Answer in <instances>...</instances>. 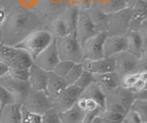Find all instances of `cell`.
Segmentation results:
<instances>
[{
    "label": "cell",
    "instance_id": "17",
    "mask_svg": "<svg viewBox=\"0 0 147 123\" xmlns=\"http://www.w3.org/2000/svg\"><path fill=\"white\" fill-rule=\"evenodd\" d=\"M93 82L98 86L105 95L110 92L114 88L118 87L119 85V82H121V76L115 72L93 75Z\"/></svg>",
    "mask_w": 147,
    "mask_h": 123
},
{
    "label": "cell",
    "instance_id": "8",
    "mask_svg": "<svg viewBox=\"0 0 147 123\" xmlns=\"http://www.w3.org/2000/svg\"><path fill=\"white\" fill-rule=\"evenodd\" d=\"M20 105L26 110L40 116L43 115L46 111L52 108V102L44 91L32 89L30 90L27 97Z\"/></svg>",
    "mask_w": 147,
    "mask_h": 123
},
{
    "label": "cell",
    "instance_id": "15",
    "mask_svg": "<svg viewBox=\"0 0 147 123\" xmlns=\"http://www.w3.org/2000/svg\"><path fill=\"white\" fill-rule=\"evenodd\" d=\"M124 51H127L126 36L107 35L103 43L104 57H112Z\"/></svg>",
    "mask_w": 147,
    "mask_h": 123
},
{
    "label": "cell",
    "instance_id": "24",
    "mask_svg": "<svg viewBox=\"0 0 147 123\" xmlns=\"http://www.w3.org/2000/svg\"><path fill=\"white\" fill-rule=\"evenodd\" d=\"M49 30L53 36V38H59V37H63V36L68 35L66 26L64 24L63 20L60 17H56V19L51 23V28Z\"/></svg>",
    "mask_w": 147,
    "mask_h": 123
},
{
    "label": "cell",
    "instance_id": "19",
    "mask_svg": "<svg viewBox=\"0 0 147 123\" xmlns=\"http://www.w3.org/2000/svg\"><path fill=\"white\" fill-rule=\"evenodd\" d=\"M0 123H21V105L14 103L2 107Z\"/></svg>",
    "mask_w": 147,
    "mask_h": 123
},
{
    "label": "cell",
    "instance_id": "14",
    "mask_svg": "<svg viewBox=\"0 0 147 123\" xmlns=\"http://www.w3.org/2000/svg\"><path fill=\"white\" fill-rule=\"evenodd\" d=\"M81 63L84 70L93 75L115 72L113 57H103L98 60H83Z\"/></svg>",
    "mask_w": 147,
    "mask_h": 123
},
{
    "label": "cell",
    "instance_id": "36",
    "mask_svg": "<svg viewBox=\"0 0 147 123\" xmlns=\"http://www.w3.org/2000/svg\"><path fill=\"white\" fill-rule=\"evenodd\" d=\"M103 111V109H96V110L93 111H86L85 112V116L83 118V120L81 123H91V121L93 120V118L99 115V114Z\"/></svg>",
    "mask_w": 147,
    "mask_h": 123
},
{
    "label": "cell",
    "instance_id": "39",
    "mask_svg": "<svg viewBox=\"0 0 147 123\" xmlns=\"http://www.w3.org/2000/svg\"><path fill=\"white\" fill-rule=\"evenodd\" d=\"M91 123H105V122L103 120L102 117H101L100 115H98L93 118V120L91 121Z\"/></svg>",
    "mask_w": 147,
    "mask_h": 123
},
{
    "label": "cell",
    "instance_id": "16",
    "mask_svg": "<svg viewBox=\"0 0 147 123\" xmlns=\"http://www.w3.org/2000/svg\"><path fill=\"white\" fill-rule=\"evenodd\" d=\"M48 72L42 68L32 63L29 68V76H28V83H29L30 89L37 91H44L47 84Z\"/></svg>",
    "mask_w": 147,
    "mask_h": 123
},
{
    "label": "cell",
    "instance_id": "5",
    "mask_svg": "<svg viewBox=\"0 0 147 123\" xmlns=\"http://www.w3.org/2000/svg\"><path fill=\"white\" fill-rule=\"evenodd\" d=\"M53 40V36L49 30L40 29L29 34L15 47L24 50L31 56L32 60L44 50Z\"/></svg>",
    "mask_w": 147,
    "mask_h": 123
},
{
    "label": "cell",
    "instance_id": "38",
    "mask_svg": "<svg viewBox=\"0 0 147 123\" xmlns=\"http://www.w3.org/2000/svg\"><path fill=\"white\" fill-rule=\"evenodd\" d=\"M8 70H9V68L5 65V63L0 62V77L3 76L5 74H7V73L8 72Z\"/></svg>",
    "mask_w": 147,
    "mask_h": 123
},
{
    "label": "cell",
    "instance_id": "30",
    "mask_svg": "<svg viewBox=\"0 0 147 123\" xmlns=\"http://www.w3.org/2000/svg\"><path fill=\"white\" fill-rule=\"evenodd\" d=\"M40 123H61L59 114L53 108H50L43 115H41Z\"/></svg>",
    "mask_w": 147,
    "mask_h": 123
},
{
    "label": "cell",
    "instance_id": "34",
    "mask_svg": "<svg viewBox=\"0 0 147 123\" xmlns=\"http://www.w3.org/2000/svg\"><path fill=\"white\" fill-rule=\"evenodd\" d=\"M99 115L102 117L105 120H108L110 121H114V122H119L123 120L122 115L119 113H115V112H111V111H107V110H103Z\"/></svg>",
    "mask_w": 147,
    "mask_h": 123
},
{
    "label": "cell",
    "instance_id": "35",
    "mask_svg": "<svg viewBox=\"0 0 147 123\" xmlns=\"http://www.w3.org/2000/svg\"><path fill=\"white\" fill-rule=\"evenodd\" d=\"M123 118L127 123H144L140 116L131 109H129L128 112L124 115Z\"/></svg>",
    "mask_w": 147,
    "mask_h": 123
},
{
    "label": "cell",
    "instance_id": "20",
    "mask_svg": "<svg viewBox=\"0 0 147 123\" xmlns=\"http://www.w3.org/2000/svg\"><path fill=\"white\" fill-rule=\"evenodd\" d=\"M91 21L93 22L95 28L98 31H108V21H109V15L100 10L96 6H92L90 8L86 10ZM108 33V32H107Z\"/></svg>",
    "mask_w": 147,
    "mask_h": 123
},
{
    "label": "cell",
    "instance_id": "28",
    "mask_svg": "<svg viewBox=\"0 0 147 123\" xmlns=\"http://www.w3.org/2000/svg\"><path fill=\"white\" fill-rule=\"evenodd\" d=\"M74 65H75V63H73V62L60 60L52 72L54 73L55 75H57L58 76L64 78V76L67 75V73L69 72V70L71 69Z\"/></svg>",
    "mask_w": 147,
    "mask_h": 123
},
{
    "label": "cell",
    "instance_id": "40",
    "mask_svg": "<svg viewBox=\"0 0 147 123\" xmlns=\"http://www.w3.org/2000/svg\"><path fill=\"white\" fill-rule=\"evenodd\" d=\"M119 123H127V122H126V121H125V120H124V118H123V120H121V121H119Z\"/></svg>",
    "mask_w": 147,
    "mask_h": 123
},
{
    "label": "cell",
    "instance_id": "18",
    "mask_svg": "<svg viewBox=\"0 0 147 123\" xmlns=\"http://www.w3.org/2000/svg\"><path fill=\"white\" fill-rule=\"evenodd\" d=\"M67 86L65 81L63 77H60L57 75H55L52 71L48 72V78L47 84L44 92L48 95L51 102L53 100L57 95L62 92V91Z\"/></svg>",
    "mask_w": 147,
    "mask_h": 123
},
{
    "label": "cell",
    "instance_id": "10",
    "mask_svg": "<svg viewBox=\"0 0 147 123\" xmlns=\"http://www.w3.org/2000/svg\"><path fill=\"white\" fill-rule=\"evenodd\" d=\"M108 33L99 31L81 44L84 60H98L103 58V43Z\"/></svg>",
    "mask_w": 147,
    "mask_h": 123
},
{
    "label": "cell",
    "instance_id": "37",
    "mask_svg": "<svg viewBox=\"0 0 147 123\" xmlns=\"http://www.w3.org/2000/svg\"><path fill=\"white\" fill-rule=\"evenodd\" d=\"M7 16V10L4 7H0V28H1V26L3 25L5 20H6Z\"/></svg>",
    "mask_w": 147,
    "mask_h": 123
},
{
    "label": "cell",
    "instance_id": "6",
    "mask_svg": "<svg viewBox=\"0 0 147 123\" xmlns=\"http://www.w3.org/2000/svg\"><path fill=\"white\" fill-rule=\"evenodd\" d=\"M0 62L8 68H29L33 63L31 56L24 50L0 42Z\"/></svg>",
    "mask_w": 147,
    "mask_h": 123
},
{
    "label": "cell",
    "instance_id": "22",
    "mask_svg": "<svg viewBox=\"0 0 147 123\" xmlns=\"http://www.w3.org/2000/svg\"><path fill=\"white\" fill-rule=\"evenodd\" d=\"M58 114L61 123H81L85 116V111L75 104L70 108Z\"/></svg>",
    "mask_w": 147,
    "mask_h": 123
},
{
    "label": "cell",
    "instance_id": "1",
    "mask_svg": "<svg viewBox=\"0 0 147 123\" xmlns=\"http://www.w3.org/2000/svg\"><path fill=\"white\" fill-rule=\"evenodd\" d=\"M41 22L37 15L25 8H18L6 17L0 28L1 42L16 46L31 32L40 30Z\"/></svg>",
    "mask_w": 147,
    "mask_h": 123
},
{
    "label": "cell",
    "instance_id": "31",
    "mask_svg": "<svg viewBox=\"0 0 147 123\" xmlns=\"http://www.w3.org/2000/svg\"><path fill=\"white\" fill-rule=\"evenodd\" d=\"M41 116L30 112L21 107V123H40Z\"/></svg>",
    "mask_w": 147,
    "mask_h": 123
},
{
    "label": "cell",
    "instance_id": "7",
    "mask_svg": "<svg viewBox=\"0 0 147 123\" xmlns=\"http://www.w3.org/2000/svg\"><path fill=\"white\" fill-rule=\"evenodd\" d=\"M132 16L133 13L131 7H126L121 11L109 14L108 21V34L125 36L130 30Z\"/></svg>",
    "mask_w": 147,
    "mask_h": 123
},
{
    "label": "cell",
    "instance_id": "2",
    "mask_svg": "<svg viewBox=\"0 0 147 123\" xmlns=\"http://www.w3.org/2000/svg\"><path fill=\"white\" fill-rule=\"evenodd\" d=\"M135 97L131 90L119 85L105 95L104 110L119 113L124 116L131 108Z\"/></svg>",
    "mask_w": 147,
    "mask_h": 123
},
{
    "label": "cell",
    "instance_id": "4",
    "mask_svg": "<svg viewBox=\"0 0 147 123\" xmlns=\"http://www.w3.org/2000/svg\"><path fill=\"white\" fill-rule=\"evenodd\" d=\"M112 57L114 59L115 73H117L121 77L129 74L147 71L146 55L139 58L131 52L124 51Z\"/></svg>",
    "mask_w": 147,
    "mask_h": 123
},
{
    "label": "cell",
    "instance_id": "25",
    "mask_svg": "<svg viewBox=\"0 0 147 123\" xmlns=\"http://www.w3.org/2000/svg\"><path fill=\"white\" fill-rule=\"evenodd\" d=\"M140 116L144 123H147V99H134L131 108Z\"/></svg>",
    "mask_w": 147,
    "mask_h": 123
},
{
    "label": "cell",
    "instance_id": "41",
    "mask_svg": "<svg viewBox=\"0 0 147 123\" xmlns=\"http://www.w3.org/2000/svg\"><path fill=\"white\" fill-rule=\"evenodd\" d=\"M0 42H1V32H0Z\"/></svg>",
    "mask_w": 147,
    "mask_h": 123
},
{
    "label": "cell",
    "instance_id": "27",
    "mask_svg": "<svg viewBox=\"0 0 147 123\" xmlns=\"http://www.w3.org/2000/svg\"><path fill=\"white\" fill-rule=\"evenodd\" d=\"M93 81H94L93 74H91L88 71L84 70L82 72L81 75L78 77V79L75 82V84H73V85H75L76 86H77L78 88H80L83 91L86 86H88L91 83H93Z\"/></svg>",
    "mask_w": 147,
    "mask_h": 123
},
{
    "label": "cell",
    "instance_id": "3",
    "mask_svg": "<svg viewBox=\"0 0 147 123\" xmlns=\"http://www.w3.org/2000/svg\"><path fill=\"white\" fill-rule=\"evenodd\" d=\"M59 60L69 61L75 63L84 60L81 44L78 42L76 33L68 34L59 38H54Z\"/></svg>",
    "mask_w": 147,
    "mask_h": 123
},
{
    "label": "cell",
    "instance_id": "23",
    "mask_svg": "<svg viewBox=\"0 0 147 123\" xmlns=\"http://www.w3.org/2000/svg\"><path fill=\"white\" fill-rule=\"evenodd\" d=\"M81 97L89 98L94 100V101L98 105L100 108H102L104 109L105 107V94L101 91V89L96 85L94 82L91 83L88 86L82 91Z\"/></svg>",
    "mask_w": 147,
    "mask_h": 123
},
{
    "label": "cell",
    "instance_id": "11",
    "mask_svg": "<svg viewBox=\"0 0 147 123\" xmlns=\"http://www.w3.org/2000/svg\"><path fill=\"white\" fill-rule=\"evenodd\" d=\"M82 90L75 85H67L53 100H52V108L60 113L70 108L76 104Z\"/></svg>",
    "mask_w": 147,
    "mask_h": 123
},
{
    "label": "cell",
    "instance_id": "21",
    "mask_svg": "<svg viewBox=\"0 0 147 123\" xmlns=\"http://www.w3.org/2000/svg\"><path fill=\"white\" fill-rule=\"evenodd\" d=\"M78 13H79V8L76 6H70L66 7L65 9L59 15V17L63 20L64 24L66 26L68 34L76 33Z\"/></svg>",
    "mask_w": 147,
    "mask_h": 123
},
{
    "label": "cell",
    "instance_id": "33",
    "mask_svg": "<svg viewBox=\"0 0 147 123\" xmlns=\"http://www.w3.org/2000/svg\"><path fill=\"white\" fill-rule=\"evenodd\" d=\"M14 98L12 97V95L7 92V90H6L2 85H0V106L4 107L6 105L8 104H14ZM17 104V103H16Z\"/></svg>",
    "mask_w": 147,
    "mask_h": 123
},
{
    "label": "cell",
    "instance_id": "32",
    "mask_svg": "<svg viewBox=\"0 0 147 123\" xmlns=\"http://www.w3.org/2000/svg\"><path fill=\"white\" fill-rule=\"evenodd\" d=\"M8 74L18 80L27 81L29 76V69L26 68H9Z\"/></svg>",
    "mask_w": 147,
    "mask_h": 123
},
{
    "label": "cell",
    "instance_id": "29",
    "mask_svg": "<svg viewBox=\"0 0 147 123\" xmlns=\"http://www.w3.org/2000/svg\"><path fill=\"white\" fill-rule=\"evenodd\" d=\"M140 74L141 73H136V74H129V75H125L121 76V82H119V85L130 90L133 86V85L135 84L137 79L139 78Z\"/></svg>",
    "mask_w": 147,
    "mask_h": 123
},
{
    "label": "cell",
    "instance_id": "9",
    "mask_svg": "<svg viewBox=\"0 0 147 123\" xmlns=\"http://www.w3.org/2000/svg\"><path fill=\"white\" fill-rule=\"evenodd\" d=\"M0 85L7 90V92L12 95L14 101L17 104H21L30 90V86L28 81L14 78L8 74V72L0 77Z\"/></svg>",
    "mask_w": 147,
    "mask_h": 123
},
{
    "label": "cell",
    "instance_id": "12",
    "mask_svg": "<svg viewBox=\"0 0 147 123\" xmlns=\"http://www.w3.org/2000/svg\"><path fill=\"white\" fill-rule=\"evenodd\" d=\"M59 57L56 50V45H55V40L51 42V43L42 50L38 55L33 59V63L39 67L42 68L45 71L51 72L53 70L55 65L59 62Z\"/></svg>",
    "mask_w": 147,
    "mask_h": 123
},
{
    "label": "cell",
    "instance_id": "26",
    "mask_svg": "<svg viewBox=\"0 0 147 123\" xmlns=\"http://www.w3.org/2000/svg\"><path fill=\"white\" fill-rule=\"evenodd\" d=\"M84 71V68L82 66V63H75L72 68L69 72L67 73V75L64 76V81H65V83L67 85H73L75 84V82L78 79V77H79L82 74V72Z\"/></svg>",
    "mask_w": 147,
    "mask_h": 123
},
{
    "label": "cell",
    "instance_id": "13",
    "mask_svg": "<svg viewBox=\"0 0 147 123\" xmlns=\"http://www.w3.org/2000/svg\"><path fill=\"white\" fill-rule=\"evenodd\" d=\"M98 32V31L95 28L86 10L79 9L76 28V35L80 44L85 42L87 39L91 38L92 36H94Z\"/></svg>",
    "mask_w": 147,
    "mask_h": 123
},
{
    "label": "cell",
    "instance_id": "42",
    "mask_svg": "<svg viewBox=\"0 0 147 123\" xmlns=\"http://www.w3.org/2000/svg\"><path fill=\"white\" fill-rule=\"evenodd\" d=\"M0 109H1V106H0Z\"/></svg>",
    "mask_w": 147,
    "mask_h": 123
}]
</instances>
